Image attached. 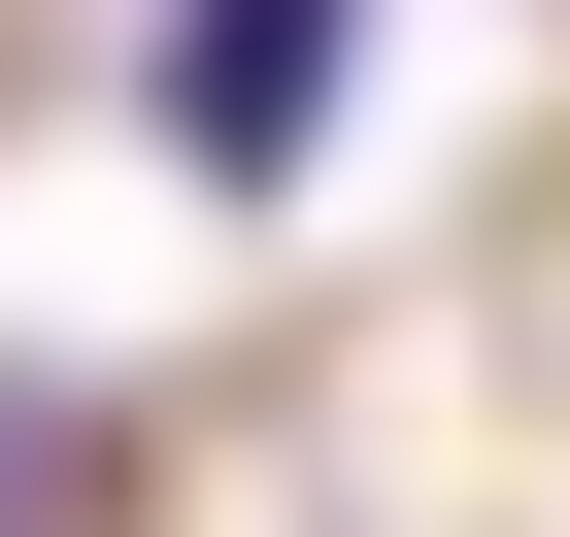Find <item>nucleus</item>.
I'll return each instance as SVG.
<instances>
[{
	"label": "nucleus",
	"mask_w": 570,
	"mask_h": 537,
	"mask_svg": "<svg viewBox=\"0 0 570 537\" xmlns=\"http://www.w3.org/2000/svg\"><path fill=\"white\" fill-rule=\"evenodd\" d=\"M135 135H168L202 235H268V202L370 135V0H168V35H135Z\"/></svg>",
	"instance_id": "1"
}]
</instances>
